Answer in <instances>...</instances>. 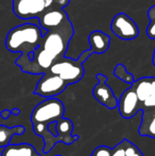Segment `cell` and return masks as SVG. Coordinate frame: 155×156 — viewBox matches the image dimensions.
<instances>
[{
    "label": "cell",
    "instance_id": "cell-1",
    "mask_svg": "<svg viewBox=\"0 0 155 156\" xmlns=\"http://www.w3.org/2000/svg\"><path fill=\"white\" fill-rule=\"evenodd\" d=\"M73 35L74 28L69 19L60 27L43 35L39 46L33 52L31 60L28 58H18L16 65L26 73L34 75L47 73L54 62L65 57Z\"/></svg>",
    "mask_w": 155,
    "mask_h": 156
},
{
    "label": "cell",
    "instance_id": "cell-2",
    "mask_svg": "<svg viewBox=\"0 0 155 156\" xmlns=\"http://www.w3.org/2000/svg\"><path fill=\"white\" fill-rule=\"evenodd\" d=\"M64 112V104L55 98L41 101L32 111L31 122L33 131L36 135L42 137L44 140L42 150L44 154H48L58 143H64V140L60 136H54L48 130V125L51 122H57L59 119L63 118Z\"/></svg>",
    "mask_w": 155,
    "mask_h": 156
},
{
    "label": "cell",
    "instance_id": "cell-3",
    "mask_svg": "<svg viewBox=\"0 0 155 156\" xmlns=\"http://www.w3.org/2000/svg\"><path fill=\"white\" fill-rule=\"evenodd\" d=\"M43 33L40 27L31 23L19 25L12 28L5 40V48L10 52H19V58H28L30 60L33 52L39 46Z\"/></svg>",
    "mask_w": 155,
    "mask_h": 156
},
{
    "label": "cell",
    "instance_id": "cell-4",
    "mask_svg": "<svg viewBox=\"0 0 155 156\" xmlns=\"http://www.w3.org/2000/svg\"><path fill=\"white\" fill-rule=\"evenodd\" d=\"M91 54H93V52L88 49L84 51L78 59L63 57L54 62L48 72L58 76L66 81L68 85L77 83L83 78L85 73L83 63Z\"/></svg>",
    "mask_w": 155,
    "mask_h": 156
},
{
    "label": "cell",
    "instance_id": "cell-5",
    "mask_svg": "<svg viewBox=\"0 0 155 156\" xmlns=\"http://www.w3.org/2000/svg\"><path fill=\"white\" fill-rule=\"evenodd\" d=\"M52 5L54 0H13V12L21 19L38 18Z\"/></svg>",
    "mask_w": 155,
    "mask_h": 156
},
{
    "label": "cell",
    "instance_id": "cell-6",
    "mask_svg": "<svg viewBox=\"0 0 155 156\" xmlns=\"http://www.w3.org/2000/svg\"><path fill=\"white\" fill-rule=\"evenodd\" d=\"M67 86L68 83L61 78L50 72H47L42 75L41 79L37 82L34 94L50 99L62 93Z\"/></svg>",
    "mask_w": 155,
    "mask_h": 156
},
{
    "label": "cell",
    "instance_id": "cell-7",
    "mask_svg": "<svg viewBox=\"0 0 155 156\" xmlns=\"http://www.w3.org/2000/svg\"><path fill=\"white\" fill-rule=\"evenodd\" d=\"M111 27L112 33L123 40H132L139 36L137 24L125 13L116 15L111 21Z\"/></svg>",
    "mask_w": 155,
    "mask_h": 156
},
{
    "label": "cell",
    "instance_id": "cell-8",
    "mask_svg": "<svg viewBox=\"0 0 155 156\" xmlns=\"http://www.w3.org/2000/svg\"><path fill=\"white\" fill-rule=\"evenodd\" d=\"M142 106V111L155 107V77L141 78L132 84Z\"/></svg>",
    "mask_w": 155,
    "mask_h": 156
},
{
    "label": "cell",
    "instance_id": "cell-9",
    "mask_svg": "<svg viewBox=\"0 0 155 156\" xmlns=\"http://www.w3.org/2000/svg\"><path fill=\"white\" fill-rule=\"evenodd\" d=\"M98 83L94 86L92 93L94 98L108 109H115L118 106V99L116 98L112 89L107 84L108 78L103 74H97Z\"/></svg>",
    "mask_w": 155,
    "mask_h": 156
},
{
    "label": "cell",
    "instance_id": "cell-10",
    "mask_svg": "<svg viewBox=\"0 0 155 156\" xmlns=\"http://www.w3.org/2000/svg\"><path fill=\"white\" fill-rule=\"evenodd\" d=\"M117 107L119 108L120 114L124 119H131L142 111L141 103L132 86L121 95Z\"/></svg>",
    "mask_w": 155,
    "mask_h": 156
},
{
    "label": "cell",
    "instance_id": "cell-11",
    "mask_svg": "<svg viewBox=\"0 0 155 156\" xmlns=\"http://www.w3.org/2000/svg\"><path fill=\"white\" fill-rule=\"evenodd\" d=\"M69 19L64 8L57 5L50 6L38 17L40 28H43L45 32L60 27Z\"/></svg>",
    "mask_w": 155,
    "mask_h": 156
},
{
    "label": "cell",
    "instance_id": "cell-12",
    "mask_svg": "<svg viewBox=\"0 0 155 156\" xmlns=\"http://www.w3.org/2000/svg\"><path fill=\"white\" fill-rule=\"evenodd\" d=\"M139 133L143 137L155 139V107L143 110Z\"/></svg>",
    "mask_w": 155,
    "mask_h": 156
},
{
    "label": "cell",
    "instance_id": "cell-13",
    "mask_svg": "<svg viewBox=\"0 0 155 156\" xmlns=\"http://www.w3.org/2000/svg\"><path fill=\"white\" fill-rule=\"evenodd\" d=\"M88 39H89V43L90 46V49L93 53H96V54L105 53L108 50L110 47V43H111L110 36L100 30L92 31L90 34Z\"/></svg>",
    "mask_w": 155,
    "mask_h": 156
},
{
    "label": "cell",
    "instance_id": "cell-14",
    "mask_svg": "<svg viewBox=\"0 0 155 156\" xmlns=\"http://www.w3.org/2000/svg\"><path fill=\"white\" fill-rule=\"evenodd\" d=\"M1 156H41L29 144H8L3 149Z\"/></svg>",
    "mask_w": 155,
    "mask_h": 156
},
{
    "label": "cell",
    "instance_id": "cell-15",
    "mask_svg": "<svg viewBox=\"0 0 155 156\" xmlns=\"http://www.w3.org/2000/svg\"><path fill=\"white\" fill-rule=\"evenodd\" d=\"M56 130L58 135L63 138L64 144H71L79 139L78 135H74V136L71 135L73 131V123L69 119H66V118L59 119L56 122Z\"/></svg>",
    "mask_w": 155,
    "mask_h": 156
},
{
    "label": "cell",
    "instance_id": "cell-16",
    "mask_svg": "<svg viewBox=\"0 0 155 156\" xmlns=\"http://www.w3.org/2000/svg\"><path fill=\"white\" fill-rule=\"evenodd\" d=\"M26 129L22 125L8 128L5 125H0V148H5L10 144V141L14 135H22Z\"/></svg>",
    "mask_w": 155,
    "mask_h": 156
},
{
    "label": "cell",
    "instance_id": "cell-17",
    "mask_svg": "<svg viewBox=\"0 0 155 156\" xmlns=\"http://www.w3.org/2000/svg\"><path fill=\"white\" fill-rule=\"evenodd\" d=\"M113 74L116 78L120 79L121 80L124 81L125 83H128V84H132L134 82V77L132 73H129L127 71V69L124 65L122 64H118L115 69H114V71H113Z\"/></svg>",
    "mask_w": 155,
    "mask_h": 156
},
{
    "label": "cell",
    "instance_id": "cell-18",
    "mask_svg": "<svg viewBox=\"0 0 155 156\" xmlns=\"http://www.w3.org/2000/svg\"><path fill=\"white\" fill-rule=\"evenodd\" d=\"M148 16L151 20L148 27H147V35L150 38L155 39V5L149 9Z\"/></svg>",
    "mask_w": 155,
    "mask_h": 156
},
{
    "label": "cell",
    "instance_id": "cell-19",
    "mask_svg": "<svg viewBox=\"0 0 155 156\" xmlns=\"http://www.w3.org/2000/svg\"><path fill=\"white\" fill-rule=\"evenodd\" d=\"M125 154L126 156H143V153L140 151V149L135 144L131 143L129 140L126 141Z\"/></svg>",
    "mask_w": 155,
    "mask_h": 156
},
{
    "label": "cell",
    "instance_id": "cell-20",
    "mask_svg": "<svg viewBox=\"0 0 155 156\" xmlns=\"http://www.w3.org/2000/svg\"><path fill=\"white\" fill-rule=\"evenodd\" d=\"M127 139L122 140L120 144H118L114 148L111 149V156H126L125 154V146H126Z\"/></svg>",
    "mask_w": 155,
    "mask_h": 156
},
{
    "label": "cell",
    "instance_id": "cell-21",
    "mask_svg": "<svg viewBox=\"0 0 155 156\" xmlns=\"http://www.w3.org/2000/svg\"><path fill=\"white\" fill-rule=\"evenodd\" d=\"M111 148L101 145L97 147L93 153L91 154V156H111Z\"/></svg>",
    "mask_w": 155,
    "mask_h": 156
},
{
    "label": "cell",
    "instance_id": "cell-22",
    "mask_svg": "<svg viewBox=\"0 0 155 156\" xmlns=\"http://www.w3.org/2000/svg\"><path fill=\"white\" fill-rule=\"evenodd\" d=\"M11 114V111H8V110H4L3 112H0V116L4 119V120H6L9 115Z\"/></svg>",
    "mask_w": 155,
    "mask_h": 156
},
{
    "label": "cell",
    "instance_id": "cell-23",
    "mask_svg": "<svg viewBox=\"0 0 155 156\" xmlns=\"http://www.w3.org/2000/svg\"><path fill=\"white\" fill-rule=\"evenodd\" d=\"M19 112H19L18 109H13V110L11 111V113H12V114H16V115H18Z\"/></svg>",
    "mask_w": 155,
    "mask_h": 156
},
{
    "label": "cell",
    "instance_id": "cell-24",
    "mask_svg": "<svg viewBox=\"0 0 155 156\" xmlns=\"http://www.w3.org/2000/svg\"><path fill=\"white\" fill-rule=\"evenodd\" d=\"M153 65L155 66V49H154V53H153Z\"/></svg>",
    "mask_w": 155,
    "mask_h": 156
},
{
    "label": "cell",
    "instance_id": "cell-25",
    "mask_svg": "<svg viewBox=\"0 0 155 156\" xmlns=\"http://www.w3.org/2000/svg\"><path fill=\"white\" fill-rule=\"evenodd\" d=\"M55 156H62V155H60V154H58V155H55Z\"/></svg>",
    "mask_w": 155,
    "mask_h": 156
},
{
    "label": "cell",
    "instance_id": "cell-26",
    "mask_svg": "<svg viewBox=\"0 0 155 156\" xmlns=\"http://www.w3.org/2000/svg\"><path fill=\"white\" fill-rule=\"evenodd\" d=\"M90 156H91V155H90Z\"/></svg>",
    "mask_w": 155,
    "mask_h": 156
}]
</instances>
